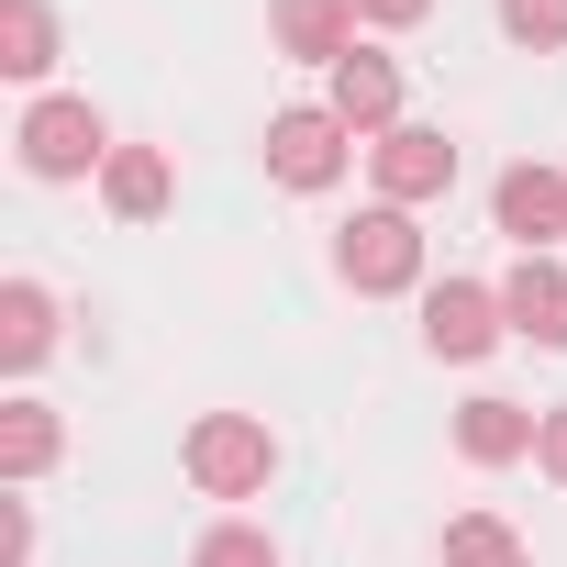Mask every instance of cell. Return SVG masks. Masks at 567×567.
<instances>
[{
    "label": "cell",
    "mask_w": 567,
    "mask_h": 567,
    "mask_svg": "<svg viewBox=\"0 0 567 567\" xmlns=\"http://www.w3.org/2000/svg\"><path fill=\"white\" fill-rule=\"evenodd\" d=\"M489 223H501L523 256L567 245V178H556V167H501V189H489Z\"/></svg>",
    "instance_id": "8992f818"
},
{
    "label": "cell",
    "mask_w": 567,
    "mask_h": 567,
    "mask_svg": "<svg viewBox=\"0 0 567 567\" xmlns=\"http://www.w3.org/2000/svg\"><path fill=\"white\" fill-rule=\"evenodd\" d=\"M323 112H334L346 134H390V123H401V68L357 45V56L334 68V101H323Z\"/></svg>",
    "instance_id": "9c48e42d"
},
{
    "label": "cell",
    "mask_w": 567,
    "mask_h": 567,
    "mask_svg": "<svg viewBox=\"0 0 567 567\" xmlns=\"http://www.w3.org/2000/svg\"><path fill=\"white\" fill-rule=\"evenodd\" d=\"M501 334H512L501 290H478V278H445V290H423V346H434V357L467 368V357H489Z\"/></svg>",
    "instance_id": "277c9868"
},
{
    "label": "cell",
    "mask_w": 567,
    "mask_h": 567,
    "mask_svg": "<svg viewBox=\"0 0 567 567\" xmlns=\"http://www.w3.org/2000/svg\"><path fill=\"white\" fill-rule=\"evenodd\" d=\"M23 556H34V512L12 501V512H0V567H23Z\"/></svg>",
    "instance_id": "ffe728a7"
},
{
    "label": "cell",
    "mask_w": 567,
    "mask_h": 567,
    "mask_svg": "<svg viewBox=\"0 0 567 567\" xmlns=\"http://www.w3.org/2000/svg\"><path fill=\"white\" fill-rule=\"evenodd\" d=\"M434 0H357V23H423Z\"/></svg>",
    "instance_id": "44dd1931"
},
{
    "label": "cell",
    "mask_w": 567,
    "mask_h": 567,
    "mask_svg": "<svg viewBox=\"0 0 567 567\" xmlns=\"http://www.w3.org/2000/svg\"><path fill=\"white\" fill-rule=\"evenodd\" d=\"M167 189H178V178H167V156H156V145H112L101 200H112L123 223H156V212H167Z\"/></svg>",
    "instance_id": "7c38bea8"
},
{
    "label": "cell",
    "mask_w": 567,
    "mask_h": 567,
    "mask_svg": "<svg viewBox=\"0 0 567 567\" xmlns=\"http://www.w3.org/2000/svg\"><path fill=\"white\" fill-rule=\"evenodd\" d=\"M23 167L34 178H90V167H112V123L90 101H34L23 112Z\"/></svg>",
    "instance_id": "3957f363"
},
{
    "label": "cell",
    "mask_w": 567,
    "mask_h": 567,
    "mask_svg": "<svg viewBox=\"0 0 567 567\" xmlns=\"http://www.w3.org/2000/svg\"><path fill=\"white\" fill-rule=\"evenodd\" d=\"M267 178L334 189V178H346V123H334V112H278V123H267Z\"/></svg>",
    "instance_id": "52a82bcc"
},
{
    "label": "cell",
    "mask_w": 567,
    "mask_h": 567,
    "mask_svg": "<svg viewBox=\"0 0 567 567\" xmlns=\"http://www.w3.org/2000/svg\"><path fill=\"white\" fill-rule=\"evenodd\" d=\"M501 312H512L523 346H567V267H556V256H523V267L501 278Z\"/></svg>",
    "instance_id": "ba28073f"
},
{
    "label": "cell",
    "mask_w": 567,
    "mask_h": 567,
    "mask_svg": "<svg viewBox=\"0 0 567 567\" xmlns=\"http://www.w3.org/2000/svg\"><path fill=\"white\" fill-rule=\"evenodd\" d=\"M278 45L312 56V68H346L357 56V0H278Z\"/></svg>",
    "instance_id": "8fae6325"
},
{
    "label": "cell",
    "mask_w": 567,
    "mask_h": 567,
    "mask_svg": "<svg viewBox=\"0 0 567 567\" xmlns=\"http://www.w3.org/2000/svg\"><path fill=\"white\" fill-rule=\"evenodd\" d=\"M178 467H189V489H212V501H256V489L278 478V434H267L256 412H200L189 445H178Z\"/></svg>",
    "instance_id": "6da1fadb"
},
{
    "label": "cell",
    "mask_w": 567,
    "mask_h": 567,
    "mask_svg": "<svg viewBox=\"0 0 567 567\" xmlns=\"http://www.w3.org/2000/svg\"><path fill=\"white\" fill-rule=\"evenodd\" d=\"M0 68H12V79L56 68V12H45V0H0Z\"/></svg>",
    "instance_id": "4fadbf2b"
},
{
    "label": "cell",
    "mask_w": 567,
    "mask_h": 567,
    "mask_svg": "<svg viewBox=\"0 0 567 567\" xmlns=\"http://www.w3.org/2000/svg\"><path fill=\"white\" fill-rule=\"evenodd\" d=\"M334 267H346V290H357V301H390V290H412V278H423V234H412V212H401V200L357 212V223L334 234Z\"/></svg>",
    "instance_id": "7a4b0ae2"
},
{
    "label": "cell",
    "mask_w": 567,
    "mask_h": 567,
    "mask_svg": "<svg viewBox=\"0 0 567 567\" xmlns=\"http://www.w3.org/2000/svg\"><path fill=\"white\" fill-rule=\"evenodd\" d=\"M445 567H523V534L501 512H456L445 523Z\"/></svg>",
    "instance_id": "2e32d148"
},
{
    "label": "cell",
    "mask_w": 567,
    "mask_h": 567,
    "mask_svg": "<svg viewBox=\"0 0 567 567\" xmlns=\"http://www.w3.org/2000/svg\"><path fill=\"white\" fill-rule=\"evenodd\" d=\"M534 467H545V478H556V489H567V401H556V412H545V434H534Z\"/></svg>",
    "instance_id": "d6986e66"
},
{
    "label": "cell",
    "mask_w": 567,
    "mask_h": 567,
    "mask_svg": "<svg viewBox=\"0 0 567 567\" xmlns=\"http://www.w3.org/2000/svg\"><path fill=\"white\" fill-rule=\"evenodd\" d=\"M56 346V301L34 290V278H12V290H0V357H12V368H34Z\"/></svg>",
    "instance_id": "5bb4252c"
},
{
    "label": "cell",
    "mask_w": 567,
    "mask_h": 567,
    "mask_svg": "<svg viewBox=\"0 0 567 567\" xmlns=\"http://www.w3.org/2000/svg\"><path fill=\"white\" fill-rule=\"evenodd\" d=\"M0 467H12V478H45V467H56V412H45V401H12V412H0Z\"/></svg>",
    "instance_id": "9a60e30c"
},
{
    "label": "cell",
    "mask_w": 567,
    "mask_h": 567,
    "mask_svg": "<svg viewBox=\"0 0 567 567\" xmlns=\"http://www.w3.org/2000/svg\"><path fill=\"white\" fill-rule=\"evenodd\" d=\"M368 167H379V189H390L401 212L456 189V145H445V134H423V123H390V134L368 145Z\"/></svg>",
    "instance_id": "5b68a950"
},
{
    "label": "cell",
    "mask_w": 567,
    "mask_h": 567,
    "mask_svg": "<svg viewBox=\"0 0 567 567\" xmlns=\"http://www.w3.org/2000/svg\"><path fill=\"white\" fill-rule=\"evenodd\" d=\"M189 567H278V545H267V534H256V523H212V534H200V556H189Z\"/></svg>",
    "instance_id": "e0dca14e"
},
{
    "label": "cell",
    "mask_w": 567,
    "mask_h": 567,
    "mask_svg": "<svg viewBox=\"0 0 567 567\" xmlns=\"http://www.w3.org/2000/svg\"><path fill=\"white\" fill-rule=\"evenodd\" d=\"M534 434H545V412H523V401H467L456 412V456L467 467H512V456H534Z\"/></svg>",
    "instance_id": "30bf717a"
},
{
    "label": "cell",
    "mask_w": 567,
    "mask_h": 567,
    "mask_svg": "<svg viewBox=\"0 0 567 567\" xmlns=\"http://www.w3.org/2000/svg\"><path fill=\"white\" fill-rule=\"evenodd\" d=\"M501 34L512 45H567V0H501Z\"/></svg>",
    "instance_id": "ac0fdd59"
}]
</instances>
